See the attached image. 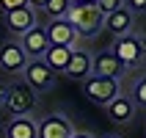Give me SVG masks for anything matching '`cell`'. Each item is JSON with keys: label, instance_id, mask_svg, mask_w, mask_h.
Segmentation results:
<instances>
[{"label": "cell", "instance_id": "4fadbf2b", "mask_svg": "<svg viewBox=\"0 0 146 138\" xmlns=\"http://www.w3.org/2000/svg\"><path fill=\"white\" fill-rule=\"evenodd\" d=\"M108 116L113 119V122L124 124V122H130L132 116H135V105H132V99L130 97H124V94H116L110 102H108Z\"/></svg>", "mask_w": 146, "mask_h": 138}, {"label": "cell", "instance_id": "30bf717a", "mask_svg": "<svg viewBox=\"0 0 146 138\" xmlns=\"http://www.w3.org/2000/svg\"><path fill=\"white\" fill-rule=\"evenodd\" d=\"M36 25V17H33V8L31 6H19V8H11L6 11V28L17 36H22L25 31H31Z\"/></svg>", "mask_w": 146, "mask_h": 138}, {"label": "cell", "instance_id": "e0dca14e", "mask_svg": "<svg viewBox=\"0 0 146 138\" xmlns=\"http://www.w3.org/2000/svg\"><path fill=\"white\" fill-rule=\"evenodd\" d=\"M69 6H72V0H47V3H44V11H47L52 19H64Z\"/></svg>", "mask_w": 146, "mask_h": 138}, {"label": "cell", "instance_id": "5b68a950", "mask_svg": "<svg viewBox=\"0 0 146 138\" xmlns=\"http://www.w3.org/2000/svg\"><path fill=\"white\" fill-rule=\"evenodd\" d=\"M22 75H25V83H28L36 94H39V91H47L50 86L55 83V72H52L41 58H28Z\"/></svg>", "mask_w": 146, "mask_h": 138}, {"label": "cell", "instance_id": "7c38bea8", "mask_svg": "<svg viewBox=\"0 0 146 138\" xmlns=\"http://www.w3.org/2000/svg\"><path fill=\"white\" fill-rule=\"evenodd\" d=\"M121 69L124 66L113 58V53H99L97 58H91V75H97V77H116L119 80Z\"/></svg>", "mask_w": 146, "mask_h": 138}, {"label": "cell", "instance_id": "7402d4cb", "mask_svg": "<svg viewBox=\"0 0 146 138\" xmlns=\"http://www.w3.org/2000/svg\"><path fill=\"white\" fill-rule=\"evenodd\" d=\"M44 3H47V0H28V6H31V8L33 6H36V8H44Z\"/></svg>", "mask_w": 146, "mask_h": 138}, {"label": "cell", "instance_id": "4316f807", "mask_svg": "<svg viewBox=\"0 0 146 138\" xmlns=\"http://www.w3.org/2000/svg\"><path fill=\"white\" fill-rule=\"evenodd\" d=\"M143 47H146V44H143Z\"/></svg>", "mask_w": 146, "mask_h": 138}, {"label": "cell", "instance_id": "7a4b0ae2", "mask_svg": "<svg viewBox=\"0 0 146 138\" xmlns=\"http://www.w3.org/2000/svg\"><path fill=\"white\" fill-rule=\"evenodd\" d=\"M36 102H39V94H36L28 83H14V86L6 89V97H3L0 105H6L8 113L22 116V113H31L33 108H36Z\"/></svg>", "mask_w": 146, "mask_h": 138}, {"label": "cell", "instance_id": "d4e9b609", "mask_svg": "<svg viewBox=\"0 0 146 138\" xmlns=\"http://www.w3.org/2000/svg\"><path fill=\"white\" fill-rule=\"evenodd\" d=\"M72 3H97V0H72Z\"/></svg>", "mask_w": 146, "mask_h": 138}, {"label": "cell", "instance_id": "52a82bcc", "mask_svg": "<svg viewBox=\"0 0 146 138\" xmlns=\"http://www.w3.org/2000/svg\"><path fill=\"white\" fill-rule=\"evenodd\" d=\"M25 64H28V55L19 47V41H6L0 47V69H6V72L14 75V72H22Z\"/></svg>", "mask_w": 146, "mask_h": 138}, {"label": "cell", "instance_id": "d6986e66", "mask_svg": "<svg viewBox=\"0 0 146 138\" xmlns=\"http://www.w3.org/2000/svg\"><path fill=\"white\" fill-rule=\"evenodd\" d=\"M124 0H97V8L102 11V14H110V11H116V8H121Z\"/></svg>", "mask_w": 146, "mask_h": 138}, {"label": "cell", "instance_id": "44dd1931", "mask_svg": "<svg viewBox=\"0 0 146 138\" xmlns=\"http://www.w3.org/2000/svg\"><path fill=\"white\" fill-rule=\"evenodd\" d=\"M124 3H127L132 11H143V8H146V0H124Z\"/></svg>", "mask_w": 146, "mask_h": 138}, {"label": "cell", "instance_id": "ba28073f", "mask_svg": "<svg viewBox=\"0 0 146 138\" xmlns=\"http://www.w3.org/2000/svg\"><path fill=\"white\" fill-rule=\"evenodd\" d=\"M47 41L50 44H61V47H72L74 50V44H77V33H74V28L66 19H52V22L47 25Z\"/></svg>", "mask_w": 146, "mask_h": 138}, {"label": "cell", "instance_id": "603a6c76", "mask_svg": "<svg viewBox=\"0 0 146 138\" xmlns=\"http://www.w3.org/2000/svg\"><path fill=\"white\" fill-rule=\"evenodd\" d=\"M72 138H94L91 133H72Z\"/></svg>", "mask_w": 146, "mask_h": 138}, {"label": "cell", "instance_id": "8992f818", "mask_svg": "<svg viewBox=\"0 0 146 138\" xmlns=\"http://www.w3.org/2000/svg\"><path fill=\"white\" fill-rule=\"evenodd\" d=\"M72 124L69 119L61 113L47 116V119H39L36 122V138H72Z\"/></svg>", "mask_w": 146, "mask_h": 138}, {"label": "cell", "instance_id": "ac0fdd59", "mask_svg": "<svg viewBox=\"0 0 146 138\" xmlns=\"http://www.w3.org/2000/svg\"><path fill=\"white\" fill-rule=\"evenodd\" d=\"M130 99H132V105L146 108V75L135 80V86H132V97H130Z\"/></svg>", "mask_w": 146, "mask_h": 138}, {"label": "cell", "instance_id": "8fae6325", "mask_svg": "<svg viewBox=\"0 0 146 138\" xmlns=\"http://www.w3.org/2000/svg\"><path fill=\"white\" fill-rule=\"evenodd\" d=\"M102 25H105L113 36H124V33H130V28H132V11H130V8H124V6L116 8V11L105 14Z\"/></svg>", "mask_w": 146, "mask_h": 138}, {"label": "cell", "instance_id": "9c48e42d", "mask_svg": "<svg viewBox=\"0 0 146 138\" xmlns=\"http://www.w3.org/2000/svg\"><path fill=\"white\" fill-rule=\"evenodd\" d=\"M19 47L25 50V55H28V58H41V55H44V50L50 47L44 28L33 25L31 31H25V33H22V41H19Z\"/></svg>", "mask_w": 146, "mask_h": 138}, {"label": "cell", "instance_id": "3957f363", "mask_svg": "<svg viewBox=\"0 0 146 138\" xmlns=\"http://www.w3.org/2000/svg\"><path fill=\"white\" fill-rule=\"evenodd\" d=\"M83 91L91 102L97 105H108L110 99L119 94V80L116 77H97V75H88L83 80Z\"/></svg>", "mask_w": 146, "mask_h": 138}, {"label": "cell", "instance_id": "2e32d148", "mask_svg": "<svg viewBox=\"0 0 146 138\" xmlns=\"http://www.w3.org/2000/svg\"><path fill=\"white\" fill-rule=\"evenodd\" d=\"M69 58H72V47H61V44H50L44 50V55L41 61L52 69V72H64V66L69 64Z\"/></svg>", "mask_w": 146, "mask_h": 138}, {"label": "cell", "instance_id": "484cf974", "mask_svg": "<svg viewBox=\"0 0 146 138\" xmlns=\"http://www.w3.org/2000/svg\"><path fill=\"white\" fill-rule=\"evenodd\" d=\"M105 138H119V135H105Z\"/></svg>", "mask_w": 146, "mask_h": 138}, {"label": "cell", "instance_id": "ffe728a7", "mask_svg": "<svg viewBox=\"0 0 146 138\" xmlns=\"http://www.w3.org/2000/svg\"><path fill=\"white\" fill-rule=\"evenodd\" d=\"M3 11H11V8H19V6H28V0H0Z\"/></svg>", "mask_w": 146, "mask_h": 138}, {"label": "cell", "instance_id": "6da1fadb", "mask_svg": "<svg viewBox=\"0 0 146 138\" xmlns=\"http://www.w3.org/2000/svg\"><path fill=\"white\" fill-rule=\"evenodd\" d=\"M64 19L74 28L77 36H94V33L102 28L105 14L97 8V3H72L69 11L64 14Z\"/></svg>", "mask_w": 146, "mask_h": 138}, {"label": "cell", "instance_id": "277c9868", "mask_svg": "<svg viewBox=\"0 0 146 138\" xmlns=\"http://www.w3.org/2000/svg\"><path fill=\"white\" fill-rule=\"evenodd\" d=\"M143 41L135 39L132 33H124V36H116V44H113V58L119 61L121 66H135L141 64V58H143Z\"/></svg>", "mask_w": 146, "mask_h": 138}, {"label": "cell", "instance_id": "9a60e30c", "mask_svg": "<svg viewBox=\"0 0 146 138\" xmlns=\"http://www.w3.org/2000/svg\"><path fill=\"white\" fill-rule=\"evenodd\" d=\"M64 75H69L74 80H86L91 75V55L88 53H80V50H72V58L64 66Z\"/></svg>", "mask_w": 146, "mask_h": 138}, {"label": "cell", "instance_id": "5bb4252c", "mask_svg": "<svg viewBox=\"0 0 146 138\" xmlns=\"http://www.w3.org/2000/svg\"><path fill=\"white\" fill-rule=\"evenodd\" d=\"M6 138H36V119L31 113L14 116L6 127Z\"/></svg>", "mask_w": 146, "mask_h": 138}, {"label": "cell", "instance_id": "cb8c5ba5", "mask_svg": "<svg viewBox=\"0 0 146 138\" xmlns=\"http://www.w3.org/2000/svg\"><path fill=\"white\" fill-rule=\"evenodd\" d=\"M3 97H6V86L0 83V102H3Z\"/></svg>", "mask_w": 146, "mask_h": 138}]
</instances>
